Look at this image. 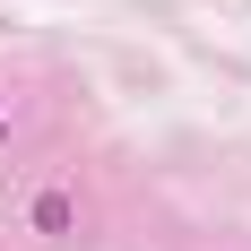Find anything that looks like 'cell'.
<instances>
[{
  "mask_svg": "<svg viewBox=\"0 0 251 251\" xmlns=\"http://www.w3.org/2000/svg\"><path fill=\"white\" fill-rule=\"evenodd\" d=\"M35 234H70V200H61V191L35 200Z\"/></svg>",
  "mask_w": 251,
  "mask_h": 251,
  "instance_id": "cell-1",
  "label": "cell"
},
{
  "mask_svg": "<svg viewBox=\"0 0 251 251\" xmlns=\"http://www.w3.org/2000/svg\"><path fill=\"white\" fill-rule=\"evenodd\" d=\"M0 139H9V122H0Z\"/></svg>",
  "mask_w": 251,
  "mask_h": 251,
  "instance_id": "cell-2",
  "label": "cell"
}]
</instances>
